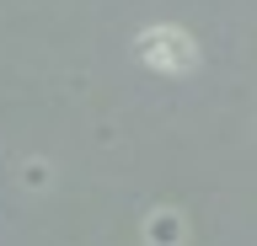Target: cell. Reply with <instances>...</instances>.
<instances>
[{
    "instance_id": "cell-1",
    "label": "cell",
    "mask_w": 257,
    "mask_h": 246,
    "mask_svg": "<svg viewBox=\"0 0 257 246\" xmlns=\"http://www.w3.org/2000/svg\"><path fill=\"white\" fill-rule=\"evenodd\" d=\"M140 59L150 70H166V75H188L198 65V43H193L188 27H145L140 33Z\"/></svg>"
},
{
    "instance_id": "cell-2",
    "label": "cell",
    "mask_w": 257,
    "mask_h": 246,
    "mask_svg": "<svg viewBox=\"0 0 257 246\" xmlns=\"http://www.w3.org/2000/svg\"><path fill=\"white\" fill-rule=\"evenodd\" d=\"M182 241H188V219L177 209L145 214V246H182Z\"/></svg>"
}]
</instances>
